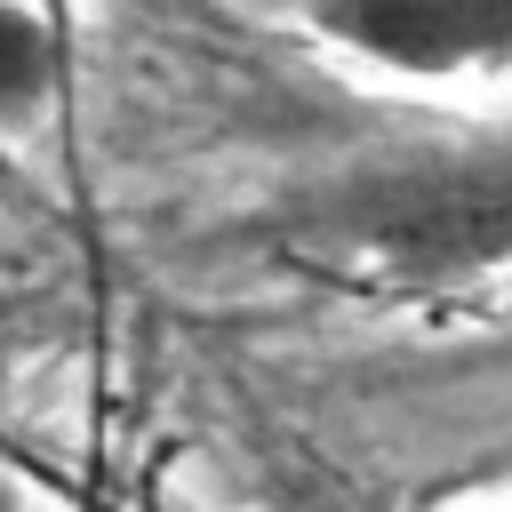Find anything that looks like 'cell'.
I'll return each mask as SVG.
<instances>
[{
    "instance_id": "6da1fadb",
    "label": "cell",
    "mask_w": 512,
    "mask_h": 512,
    "mask_svg": "<svg viewBox=\"0 0 512 512\" xmlns=\"http://www.w3.org/2000/svg\"><path fill=\"white\" fill-rule=\"evenodd\" d=\"M320 232L400 280L496 272L512 248V152L496 136L432 160H392L320 200Z\"/></svg>"
},
{
    "instance_id": "3957f363",
    "label": "cell",
    "mask_w": 512,
    "mask_h": 512,
    "mask_svg": "<svg viewBox=\"0 0 512 512\" xmlns=\"http://www.w3.org/2000/svg\"><path fill=\"white\" fill-rule=\"evenodd\" d=\"M64 80V32L32 0H0V128H32L56 104Z\"/></svg>"
},
{
    "instance_id": "277c9868",
    "label": "cell",
    "mask_w": 512,
    "mask_h": 512,
    "mask_svg": "<svg viewBox=\"0 0 512 512\" xmlns=\"http://www.w3.org/2000/svg\"><path fill=\"white\" fill-rule=\"evenodd\" d=\"M0 512H24V488H16V472H8V456H0Z\"/></svg>"
},
{
    "instance_id": "7a4b0ae2",
    "label": "cell",
    "mask_w": 512,
    "mask_h": 512,
    "mask_svg": "<svg viewBox=\"0 0 512 512\" xmlns=\"http://www.w3.org/2000/svg\"><path fill=\"white\" fill-rule=\"evenodd\" d=\"M296 16L400 80H464L512 56V0H296Z\"/></svg>"
}]
</instances>
